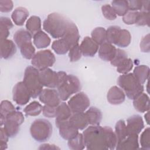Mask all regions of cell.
Returning <instances> with one entry per match:
<instances>
[{"mask_svg":"<svg viewBox=\"0 0 150 150\" xmlns=\"http://www.w3.org/2000/svg\"><path fill=\"white\" fill-rule=\"evenodd\" d=\"M12 97L13 100L18 105H24L29 101L31 95L24 83L19 81L13 88Z\"/></svg>","mask_w":150,"mask_h":150,"instance_id":"obj_10","label":"cell"},{"mask_svg":"<svg viewBox=\"0 0 150 150\" xmlns=\"http://www.w3.org/2000/svg\"><path fill=\"white\" fill-rule=\"evenodd\" d=\"M140 49L144 53L149 52V34H147L142 38L140 42Z\"/></svg>","mask_w":150,"mask_h":150,"instance_id":"obj_51","label":"cell"},{"mask_svg":"<svg viewBox=\"0 0 150 150\" xmlns=\"http://www.w3.org/2000/svg\"><path fill=\"white\" fill-rule=\"evenodd\" d=\"M131 35L129 32L126 29H121L120 30L116 39L115 45L118 47H127L131 43Z\"/></svg>","mask_w":150,"mask_h":150,"instance_id":"obj_32","label":"cell"},{"mask_svg":"<svg viewBox=\"0 0 150 150\" xmlns=\"http://www.w3.org/2000/svg\"><path fill=\"white\" fill-rule=\"evenodd\" d=\"M42 109V105L39 102L34 101L26 105L23 111L26 116H37L41 113Z\"/></svg>","mask_w":150,"mask_h":150,"instance_id":"obj_37","label":"cell"},{"mask_svg":"<svg viewBox=\"0 0 150 150\" xmlns=\"http://www.w3.org/2000/svg\"><path fill=\"white\" fill-rule=\"evenodd\" d=\"M129 11H141L143 6V1L131 0L127 1Z\"/></svg>","mask_w":150,"mask_h":150,"instance_id":"obj_48","label":"cell"},{"mask_svg":"<svg viewBox=\"0 0 150 150\" xmlns=\"http://www.w3.org/2000/svg\"><path fill=\"white\" fill-rule=\"evenodd\" d=\"M117 51V48L107 42L100 45L98 49V56L103 60L111 62L114 57Z\"/></svg>","mask_w":150,"mask_h":150,"instance_id":"obj_19","label":"cell"},{"mask_svg":"<svg viewBox=\"0 0 150 150\" xmlns=\"http://www.w3.org/2000/svg\"><path fill=\"white\" fill-rule=\"evenodd\" d=\"M13 4L11 0L0 1V11L1 12H11L13 8Z\"/></svg>","mask_w":150,"mask_h":150,"instance_id":"obj_50","label":"cell"},{"mask_svg":"<svg viewBox=\"0 0 150 150\" xmlns=\"http://www.w3.org/2000/svg\"><path fill=\"white\" fill-rule=\"evenodd\" d=\"M121 30V28L118 26H111L106 30V42L111 43H115L117 35Z\"/></svg>","mask_w":150,"mask_h":150,"instance_id":"obj_39","label":"cell"},{"mask_svg":"<svg viewBox=\"0 0 150 150\" xmlns=\"http://www.w3.org/2000/svg\"><path fill=\"white\" fill-rule=\"evenodd\" d=\"M52 125L47 120L37 119L30 127L32 137L38 142H43L48 140L52 134Z\"/></svg>","mask_w":150,"mask_h":150,"instance_id":"obj_6","label":"cell"},{"mask_svg":"<svg viewBox=\"0 0 150 150\" xmlns=\"http://www.w3.org/2000/svg\"><path fill=\"white\" fill-rule=\"evenodd\" d=\"M33 43L38 49L46 48L50 44V38L45 32L40 30L33 36Z\"/></svg>","mask_w":150,"mask_h":150,"instance_id":"obj_27","label":"cell"},{"mask_svg":"<svg viewBox=\"0 0 150 150\" xmlns=\"http://www.w3.org/2000/svg\"><path fill=\"white\" fill-rule=\"evenodd\" d=\"M19 49L22 56L26 59H32L35 54V48L32 42L26 43Z\"/></svg>","mask_w":150,"mask_h":150,"instance_id":"obj_40","label":"cell"},{"mask_svg":"<svg viewBox=\"0 0 150 150\" xmlns=\"http://www.w3.org/2000/svg\"><path fill=\"white\" fill-rule=\"evenodd\" d=\"M111 6L117 15L123 16L128 11V1L125 0H115L111 2Z\"/></svg>","mask_w":150,"mask_h":150,"instance_id":"obj_34","label":"cell"},{"mask_svg":"<svg viewBox=\"0 0 150 150\" xmlns=\"http://www.w3.org/2000/svg\"><path fill=\"white\" fill-rule=\"evenodd\" d=\"M24 116L21 111H14L5 118L4 128L9 138L15 137L19 131L20 125L24 122Z\"/></svg>","mask_w":150,"mask_h":150,"instance_id":"obj_7","label":"cell"},{"mask_svg":"<svg viewBox=\"0 0 150 150\" xmlns=\"http://www.w3.org/2000/svg\"><path fill=\"white\" fill-rule=\"evenodd\" d=\"M23 82L29 90L33 98L39 96L43 90V86L40 79L39 70L33 66H29L25 69Z\"/></svg>","mask_w":150,"mask_h":150,"instance_id":"obj_5","label":"cell"},{"mask_svg":"<svg viewBox=\"0 0 150 150\" xmlns=\"http://www.w3.org/2000/svg\"><path fill=\"white\" fill-rule=\"evenodd\" d=\"M149 111H146V114H145V115H144V118H145V121L146 122V123H147L148 124H149Z\"/></svg>","mask_w":150,"mask_h":150,"instance_id":"obj_54","label":"cell"},{"mask_svg":"<svg viewBox=\"0 0 150 150\" xmlns=\"http://www.w3.org/2000/svg\"><path fill=\"white\" fill-rule=\"evenodd\" d=\"M139 142L141 149H150V128L147 127L141 134Z\"/></svg>","mask_w":150,"mask_h":150,"instance_id":"obj_42","label":"cell"},{"mask_svg":"<svg viewBox=\"0 0 150 150\" xmlns=\"http://www.w3.org/2000/svg\"><path fill=\"white\" fill-rule=\"evenodd\" d=\"M107 98L110 104L119 105L125 101V94L121 88L115 86L111 87L108 90Z\"/></svg>","mask_w":150,"mask_h":150,"instance_id":"obj_17","label":"cell"},{"mask_svg":"<svg viewBox=\"0 0 150 150\" xmlns=\"http://www.w3.org/2000/svg\"><path fill=\"white\" fill-rule=\"evenodd\" d=\"M133 62L130 58H127L117 67V71L120 74L128 73L132 69Z\"/></svg>","mask_w":150,"mask_h":150,"instance_id":"obj_41","label":"cell"},{"mask_svg":"<svg viewBox=\"0 0 150 150\" xmlns=\"http://www.w3.org/2000/svg\"><path fill=\"white\" fill-rule=\"evenodd\" d=\"M139 148L138 135L129 134L122 141L117 143V150L136 149Z\"/></svg>","mask_w":150,"mask_h":150,"instance_id":"obj_18","label":"cell"},{"mask_svg":"<svg viewBox=\"0 0 150 150\" xmlns=\"http://www.w3.org/2000/svg\"><path fill=\"white\" fill-rule=\"evenodd\" d=\"M101 11L103 16L108 20L112 21L116 19L117 15L111 5L105 4L101 6Z\"/></svg>","mask_w":150,"mask_h":150,"instance_id":"obj_46","label":"cell"},{"mask_svg":"<svg viewBox=\"0 0 150 150\" xmlns=\"http://www.w3.org/2000/svg\"><path fill=\"white\" fill-rule=\"evenodd\" d=\"M82 53L79 44L71 47L69 51V57L71 62H77L81 57Z\"/></svg>","mask_w":150,"mask_h":150,"instance_id":"obj_44","label":"cell"},{"mask_svg":"<svg viewBox=\"0 0 150 150\" xmlns=\"http://www.w3.org/2000/svg\"><path fill=\"white\" fill-rule=\"evenodd\" d=\"M9 136L5 131L4 127L1 128L0 131V141H1V149L4 150L8 148V141Z\"/></svg>","mask_w":150,"mask_h":150,"instance_id":"obj_52","label":"cell"},{"mask_svg":"<svg viewBox=\"0 0 150 150\" xmlns=\"http://www.w3.org/2000/svg\"><path fill=\"white\" fill-rule=\"evenodd\" d=\"M135 109L140 112H145L149 110V98L144 93H142L133 100Z\"/></svg>","mask_w":150,"mask_h":150,"instance_id":"obj_23","label":"cell"},{"mask_svg":"<svg viewBox=\"0 0 150 150\" xmlns=\"http://www.w3.org/2000/svg\"><path fill=\"white\" fill-rule=\"evenodd\" d=\"M127 58H128L127 53L124 50L118 48L117 49L115 55L113 59L110 62V63L113 66L117 67L121 63H122Z\"/></svg>","mask_w":150,"mask_h":150,"instance_id":"obj_43","label":"cell"},{"mask_svg":"<svg viewBox=\"0 0 150 150\" xmlns=\"http://www.w3.org/2000/svg\"><path fill=\"white\" fill-rule=\"evenodd\" d=\"M127 128L129 134L138 135L144 128L142 118L139 115H133L127 120Z\"/></svg>","mask_w":150,"mask_h":150,"instance_id":"obj_14","label":"cell"},{"mask_svg":"<svg viewBox=\"0 0 150 150\" xmlns=\"http://www.w3.org/2000/svg\"><path fill=\"white\" fill-rule=\"evenodd\" d=\"M39 149H60V148L53 144H43L40 145Z\"/></svg>","mask_w":150,"mask_h":150,"instance_id":"obj_53","label":"cell"},{"mask_svg":"<svg viewBox=\"0 0 150 150\" xmlns=\"http://www.w3.org/2000/svg\"><path fill=\"white\" fill-rule=\"evenodd\" d=\"M56 61L54 54L49 49L38 51L31 59L33 67L39 71L49 68L53 65Z\"/></svg>","mask_w":150,"mask_h":150,"instance_id":"obj_8","label":"cell"},{"mask_svg":"<svg viewBox=\"0 0 150 150\" xmlns=\"http://www.w3.org/2000/svg\"><path fill=\"white\" fill-rule=\"evenodd\" d=\"M32 35L26 29L18 30L13 35V40L17 46L20 48L23 45L32 42Z\"/></svg>","mask_w":150,"mask_h":150,"instance_id":"obj_25","label":"cell"},{"mask_svg":"<svg viewBox=\"0 0 150 150\" xmlns=\"http://www.w3.org/2000/svg\"><path fill=\"white\" fill-rule=\"evenodd\" d=\"M40 81L43 86L48 88H56L59 81V73L50 68L39 71Z\"/></svg>","mask_w":150,"mask_h":150,"instance_id":"obj_11","label":"cell"},{"mask_svg":"<svg viewBox=\"0 0 150 150\" xmlns=\"http://www.w3.org/2000/svg\"><path fill=\"white\" fill-rule=\"evenodd\" d=\"M16 52L15 43L10 39L1 40V57L4 59L12 57Z\"/></svg>","mask_w":150,"mask_h":150,"instance_id":"obj_20","label":"cell"},{"mask_svg":"<svg viewBox=\"0 0 150 150\" xmlns=\"http://www.w3.org/2000/svg\"><path fill=\"white\" fill-rule=\"evenodd\" d=\"M67 145L70 149L81 150L86 148L83 134L79 133L74 138L68 140Z\"/></svg>","mask_w":150,"mask_h":150,"instance_id":"obj_38","label":"cell"},{"mask_svg":"<svg viewBox=\"0 0 150 150\" xmlns=\"http://www.w3.org/2000/svg\"><path fill=\"white\" fill-rule=\"evenodd\" d=\"M57 107H52L47 105H45L43 107L42 109V112L43 115L47 118L56 117Z\"/></svg>","mask_w":150,"mask_h":150,"instance_id":"obj_49","label":"cell"},{"mask_svg":"<svg viewBox=\"0 0 150 150\" xmlns=\"http://www.w3.org/2000/svg\"><path fill=\"white\" fill-rule=\"evenodd\" d=\"M139 11H129L126 14L123 16L122 21L127 25L136 24Z\"/></svg>","mask_w":150,"mask_h":150,"instance_id":"obj_45","label":"cell"},{"mask_svg":"<svg viewBox=\"0 0 150 150\" xmlns=\"http://www.w3.org/2000/svg\"><path fill=\"white\" fill-rule=\"evenodd\" d=\"M132 74L141 84H144L148 79L149 67L144 64L137 66L134 68Z\"/></svg>","mask_w":150,"mask_h":150,"instance_id":"obj_28","label":"cell"},{"mask_svg":"<svg viewBox=\"0 0 150 150\" xmlns=\"http://www.w3.org/2000/svg\"><path fill=\"white\" fill-rule=\"evenodd\" d=\"M117 83L130 100H134L144 91L143 84H141L131 73L120 76Z\"/></svg>","mask_w":150,"mask_h":150,"instance_id":"obj_4","label":"cell"},{"mask_svg":"<svg viewBox=\"0 0 150 150\" xmlns=\"http://www.w3.org/2000/svg\"><path fill=\"white\" fill-rule=\"evenodd\" d=\"M115 134L117 137V143L122 141L129 135L124 120H120L117 122L115 126Z\"/></svg>","mask_w":150,"mask_h":150,"instance_id":"obj_33","label":"cell"},{"mask_svg":"<svg viewBox=\"0 0 150 150\" xmlns=\"http://www.w3.org/2000/svg\"><path fill=\"white\" fill-rule=\"evenodd\" d=\"M149 12L146 11H139L137 22L135 25L138 26H149Z\"/></svg>","mask_w":150,"mask_h":150,"instance_id":"obj_47","label":"cell"},{"mask_svg":"<svg viewBox=\"0 0 150 150\" xmlns=\"http://www.w3.org/2000/svg\"><path fill=\"white\" fill-rule=\"evenodd\" d=\"M62 38L67 42L70 48L79 44L80 34L79 29L74 22L69 21L66 32Z\"/></svg>","mask_w":150,"mask_h":150,"instance_id":"obj_13","label":"cell"},{"mask_svg":"<svg viewBox=\"0 0 150 150\" xmlns=\"http://www.w3.org/2000/svg\"><path fill=\"white\" fill-rule=\"evenodd\" d=\"M15 110V106L11 101L8 100H3L1 101L0 107V121L1 127L4 125L6 117Z\"/></svg>","mask_w":150,"mask_h":150,"instance_id":"obj_29","label":"cell"},{"mask_svg":"<svg viewBox=\"0 0 150 150\" xmlns=\"http://www.w3.org/2000/svg\"><path fill=\"white\" fill-rule=\"evenodd\" d=\"M69 122L73 127L78 130L85 129L89 124L87 118L84 112L73 113L69 119Z\"/></svg>","mask_w":150,"mask_h":150,"instance_id":"obj_21","label":"cell"},{"mask_svg":"<svg viewBox=\"0 0 150 150\" xmlns=\"http://www.w3.org/2000/svg\"><path fill=\"white\" fill-rule=\"evenodd\" d=\"M88 124L91 125H100L102 120L101 111L95 107H91L85 112Z\"/></svg>","mask_w":150,"mask_h":150,"instance_id":"obj_26","label":"cell"},{"mask_svg":"<svg viewBox=\"0 0 150 150\" xmlns=\"http://www.w3.org/2000/svg\"><path fill=\"white\" fill-rule=\"evenodd\" d=\"M69 21L60 13H52L44 21L43 28L53 38H62L66 32Z\"/></svg>","mask_w":150,"mask_h":150,"instance_id":"obj_3","label":"cell"},{"mask_svg":"<svg viewBox=\"0 0 150 150\" xmlns=\"http://www.w3.org/2000/svg\"><path fill=\"white\" fill-rule=\"evenodd\" d=\"M40 101L45 105L57 107L60 103V98L57 90L52 88H45L39 96Z\"/></svg>","mask_w":150,"mask_h":150,"instance_id":"obj_12","label":"cell"},{"mask_svg":"<svg viewBox=\"0 0 150 150\" xmlns=\"http://www.w3.org/2000/svg\"><path fill=\"white\" fill-rule=\"evenodd\" d=\"M29 16V11L24 7H18L12 12L11 18L17 26H22Z\"/></svg>","mask_w":150,"mask_h":150,"instance_id":"obj_24","label":"cell"},{"mask_svg":"<svg viewBox=\"0 0 150 150\" xmlns=\"http://www.w3.org/2000/svg\"><path fill=\"white\" fill-rule=\"evenodd\" d=\"M83 135L87 149L111 150L117 146V137L110 127L91 125L83 132Z\"/></svg>","mask_w":150,"mask_h":150,"instance_id":"obj_1","label":"cell"},{"mask_svg":"<svg viewBox=\"0 0 150 150\" xmlns=\"http://www.w3.org/2000/svg\"><path fill=\"white\" fill-rule=\"evenodd\" d=\"M52 48L57 54H64L70 49L69 45L63 38L54 40L52 45Z\"/></svg>","mask_w":150,"mask_h":150,"instance_id":"obj_35","label":"cell"},{"mask_svg":"<svg viewBox=\"0 0 150 150\" xmlns=\"http://www.w3.org/2000/svg\"><path fill=\"white\" fill-rule=\"evenodd\" d=\"M67 104L73 113L82 112L88 108L90 101L86 94L79 92L70 98Z\"/></svg>","mask_w":150,"mask_h":150,"instance_id":"obj_9","label":"cell"},{"mask_svg":"<svg viewBox=\"0 0 150 150\" xmlns=\"http://www.w3.org/2000/svg\"><path fill=\"white\" fill-rule=\"evenodd\" d=\"M13 23L11 20L5 16H1L0 18V33L1 40L6 39L9 35V30L12 28Z\"/></svg>","mask_w":150,"mask_h":150,"instance_id":"obj_31","label":"cell"},{"mask_svg":"<svg viewBox=\"0 0 150 150\" xmlns=\"http://www.w3.org/2000/svg\"><path fill=\"white\" fill-rule=\"evenodd\" d=\"M91 39L98 45H101L106 42V30L103 27L94 28L91 33Z\"/></svg>","mask_w":150,"mask_h":150,"instance_id":"obj_36","label":"cell"},{"mask_svg":"<svg viewBox=\"0 0 150 150\" xmlns=\"http://www.w3.org/2000/svg\"><path fill=\"white\" fill-rule=\"evenodd\" d=\"M73 112H71L68 104L64 102L60 103L56 108L55 124L57 125L60 122L69 120Z\"/></svg>","mask_w":150,"mask_h":150,"instance_id":"obj_22","label":"cell"},{"mask_svg":"<svg viewBox=\"0 0 150 150\" xmlns=\"http://www.w3.org/2000/svg\"><path fill=\"white\" fill-rule=\"evenodd\" d=\"M80 47L82 55L86 57H94L98 50V45L89 36L83 39Z\"/></svg>","mask_w":150,"mask_h":150,"instance_id":"obj_15","label":"cell"},{"mask_svg":"<svg viewBox=\"0 0 150 150\" xmlns=\"http://www.w3.org/2000/svg\"><path fill=\"white\" fill-rule=\"evenodd\" d=\"M59 131L60 137L66 140H69L74 138L78 134L79 130L73 127L69 120L63 121L56 125Z\"/></svg>","mask_w":150,"mask_h":150,"instance_id":"obj_16","label":"cell"},{"mask_svg":"<svg viewBox=\"0 0 150 150\" xmlns=\"http://www.w3.org/2000/svg\"><path fill=\"white\" fill-rule=\"evenodd\" d=\"M26 28L32 36L41 29V20L38 16H30L26 22Z\"/></svg>","mask_w":150,"mask_h":150,"instance_id":"obj_30","label":"cell"},{"mask_svg":"<svg viewBox=\"0 0 150 150\" xmlns=\"http://www.w3.org/2000/svg\"><path fill=\"white\" fill-rule=\"evenodd\" d=\"M59 81L57 88L60 98L62 101H66L73 94L80 91L81 83L76 76L73 74H67L64 71H58Z\"/></svg>","mask_w":150,"mask_h":150,"instance_id":"obj_2","label":"cell"}]
</instances>
